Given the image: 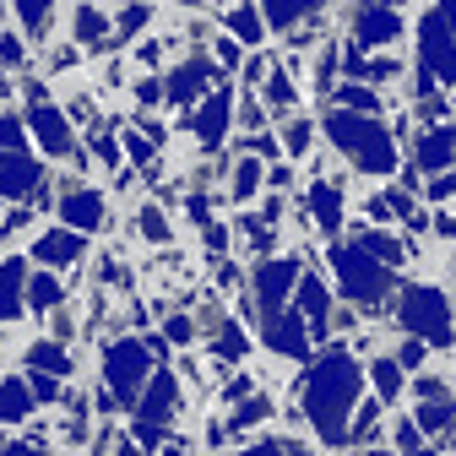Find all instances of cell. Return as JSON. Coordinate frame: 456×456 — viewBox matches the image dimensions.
I'll return each instance as SVG.
<instances>
[{"mask_svg": "<svg viewBox=\"0 0 456 456\" xmlns=\"http://www.w3.org/2000/svg\"><path fill=\"white\" fill-rule=\"evenodd\" d=\"M386 445H391V451H403V456L424 451V429H419V419H413V413H403V419L391 413V424H386Z\"/></svg>", "mask_w": 456, "mask_h": 456, "instance_id": "35", "label": "cell"}, {"mask_svg": "<svg viewBox=\"0 0 456 456\" xmlns=\"http://www.w3.org/2000/svg\"><path fill=\"white\" fill-rule=\"evenodd\" d=\"M163 337H168V348H185V342L196 337V315L168 310V315H163Z\"/></svg>", "mask_w": 456, "mask_h": 456, "instance_id": "42", "label": "cell"}, {"mask_svg": "<svg viewBox=\"0 0 456 456\" xmlns=\"http://www.w3.org/2000/svg\"><path fill=\"white\" fill-rule=\"evenodd\" d=\"M54 310H66V282H61V272H33V282H28V315L44 326Z\"/></svg>", "mask_w": 456, "mask_h": 456, "instance_id": "26", "label": "cell"}, {"mask_svg": "<svg viewBox=\"0 0 456 456\" xmlns=\"http://www.w3.org/2000/svg\"><path fill=\"white\" fill-rule=\"evenodd\" d=\"M33 413H38V396H33L28 375H0V424L22 429V424H33Z\"/></svg>", "mask_w": 456, "mask_h": 456, "instance_id": "21", "label": "cell"}, {"mask_svg": "<svg viewBox=\"0 0 456 456\" xmlns=\"http://www.w3.org/2000/svg\"><path fill=\"white\" fill-rule=\"evenodd\" d=\"M451 277H456V261H451Z\"/></svg>", "mask_w": 456, "mask_h": 456, "instance_id": "52", "label": "cell"}, {"mask_svg": "<svg viewBox=\"0 0 456 456\" xmlns=\"http://www.w3.org/2000/svg\"><path fill=\"white\" fill-rule=\"evenodd\" d=\"M12 22H17V33L33 44V49H44L54 33L66 28V12H54V6H44V0H22V6H12Z\"/></svg>", "mask_w": 456, "mask_h": 456, "instance_id": "20", "label": "cell"}, {"mask_svg": "<svg viewBox=\"0 0 456 456\" xmlns=\"http://www.w3.org/2000/svg\"><path fill=\"white\" fill-rule=\"evenodd\" d=\"M22 359H28V370L54 375V380H71L77 375V359L66 354V342H54V337H33L28 348H22Z\"/></svg>", "mask_w": 456, "mask_h": 456, "instance_id": "25", "label": "cell"}, {"mask_svg": "<svg viewBox=\"0 0 456 456\" xmlns=\"http://www.w3.org/2000/svg\"><path fill=\"white\" fill-rule=\"evenodd\" d=\"M234 240H240V250H245L250 261H266V256H277L282 228H272L261 212H240V217H234Z\"/></svg>", "mask_w": 456, "mask_h": 456, "instance_id": "22", "label": "cell"}, {"mask_svg": "<svg viewBox=\"0 0 456 456\" xmlns=\"http://www.w3.org/2000/svg\"><path fill=\"white\" fill-rule=\"evenodd\" d=\"M66 38L82 49V54H114L120 49V33H114V12H103V6H71L66 12Z\"/></svg>", "mask_w": 456, "mask_h": 456, "instance_id": "14", "label": "cell"}, {"mask_svg": "<svg viewBox=\"0 0 456 456\" xmlns=\"http://www.w3.org/2000/svg\"><path fill=\"white\" fill-rule=\"evenodd\" d=\"M217 28L228 33V38H240L250 54L256 49H266V17H261V6H228V12H217Z\"/></svg>", "mask_w": 456, "mask_h": 456, "instance_id": "23", "label": "cell"}, {"mask_svg": "<svg viewBox=\"0 0 456 456\" xmlns=\"http://www.w3.org/2000/svg\"><path fill=\"white\" fill-rule=\"evenodd\" d=\"M294 185H299V180H294L289 163H272V168H266V191H272V196H289Z\"/></svg>", "mask_w": 456, "mask_h": 456, "instance_id": "44", "label": "cell"}, {"mask_svg": "<svg viewBox=\"0 0 456 456\" xmlns=\"http://www.w3.org/2000/svg\"><path fill=\"white\" fill-rule=\"evenodd\" d=\"M413 419H419L424 440H440V451H445V440L456 435V396H451V403H419Z\"/></svg>", "mask_w": 456, "mask_h": 456, "instance_id": "29", "label": "cell"}, {"mask_svg": "<svg viewBox=\"0 0 456 456\" xmlns=\"http://www.w3.org/2000/svg\"><path fill=\"white\" fill-rule=\"evenodd\" d=\"M158 22V12L152 6H120V12H114V33H120V44H131L136 33L147 38V28Z\"/></svg>", "mask_w": 456, "mask_h": 456, "instance_id": "37", "label": "cell"}, {"mask_svg": "<svg viewBox=\"0 0 456 456\" xmlns=\"http://www.w3.org/2000/svg\"><path fill=\"white\" fill-rule=\"evenodd\" d=\"M234 98H240V93L228 87V82H223V87H212V93H207V103H201L196 114H185V120H180V126H185V131L196 136V147H201L207 158H217V152H223L228 131H240V114H234Z\"/></svg>", "mask_w": 456, "mask_h": 456, "instance_id": "9", "label": "cell"}, {"mask_svg": "<svg viewBox=\"0 0 456 456\" xmlns=\"http://www.w3.org/2000/svg\"><path fill=\"white\" fill-rule=\"evenodd\" d=\"M261 103H266L272 114H282V120H294V114H305V109H299V87H294V77L282 71V66L266 77V87H261Z\"/></svg>", "mask_w": 456, "mask_h": 456, "instance_id": "30", "label": "cell"}, {"mask_svg": "<svg viewBox=\"0 0 456 456\" xmlns=\"http://www.w3.org/2000/svg\"><path fill=\"white\" fill-rule=\"evenodd\" d=\"M331 109H348V114H370V120H380L386 98H380L375 87H364V82H337V93H331Z\"/></svg>", "mask_w": 456, "mask_h": 456, "instance_id": "31", "label": "cell"}, {"mask_svg": "<svg viewBox=\"0 0 456 456\" xmlns=\"http://www.w3.org/2000/svg\"><path fill=\"white\" fill-rule=\"evenodd\" d=\"M391 321L403 326V337H419L429 348H456V310L440 282H403L391 299Z\"/></svg>", "mask_w": 456, "mask_h": 456, "instance_id": "4", "label": "cell"}, {"mask_svg": "<svg viewBox=\"0 0 456 456\" xmlns=\"http://www.w3.org/2000/svg\"><path fill=\"white\" fill-rule=\"evenodd\" d=\"M28 114H17V109H0V158H17V152H28Z\"/></svg>", "mask_w": 456, "mask_h": 456, "instance_id": "34", "label": "cell"}, {"mask_svg": "<svg viewBox=\"0 0 456 456\" xmlns=\"http://www.w3.org/2000/svg\"><path fill=\"white\" fill-rule=\"evenodd\" d=\"M131 228H136V240H147V245H158V250L175 245V223H168L163 201H136V207H131Z\"/></svg>", "mask_w": 456, "mask_h": 456, "instance_id": "27", "label": "cell"}, {"mask_svg": "<svg viewBox=\"0 0 456 456\" xmlns=\"http://www.w3.org/2000/svg\"><path fill=\"white\" fill-rule=\"evenodd\" d=\"M282 445H289V456H321L315 445H305V440H294V435H282Z\"/></svg>", "mask_w": 456, "mask_h": 456, "instance_id": "47", "label": "cell"}, {"mask_svg": "<svg viewBox=\"0 0 456 456\" xmlns=\"http://www.w3.org/2000/svg\"><path fill=\"white\" fill-rule=\"evenodd\" d=\"M413 168L419 175H451L456 168V120H445V126H419V136H413Z\"/></svg>", "mask_w": 456, "mask_h": 456, "instance_id": "18", "label": "cell"}, {"mask_svg": "<svg viewBox=\"0 0 456 456\" xmlns=\"http://www.w3.org/2000/svg\"><path fill=\"white\" fill-rule=\"evenodd\" d=\"M261 342H266V354H277L282 364H315L321 354H310V342H315V331H310V321L299 315V310H282V315H266L261 321Z\"/></svg>", "mask_w": 456, "mask_h": 456, "instance_id": "13", "label": "cell"}, {"mask_svg": "<svg viewBox=\"0 0 456 456\" xmlns=\"http://www.w3.org/2000/svg\"><path fill=\"white\" fill-rule=\"evenodd\" d=\"M6 445H12V435H0V451H6Z\"/></svg>", "mask_w": 456, "mask_h": 456, "instance_id": "51", "label": "cell"}, {"mask_svg": "<svg viewBox=\"0 0 456 456\" xmlns=\"http://www.w3.org/2000/svg\"><path fill=\"white\" fill-rule=\"evenodd\" d=\"M54 217H61L66 228H77V234H103L109 228V196L93 191V185H77V191H66L61 201H54Z\"/></svg>", "mask_w": 456, "mask_h": 456, "instance_id": "17", "label": "cell"}, {"mask_svg": "<svg viewBox=\"0 0 456 456\" xmlns=\"http://www.w3.org/2000/svg\"><path fill=\"white\" fill-rule=\"evenodd\" d=\"M6 98H12V71L0 66V109H6Z\"/></svg>", "mask_w": 456, "mask_h": 456, "instance_id": "48", "label": "cell"}, {"mask_svg": "<svg viewBox=\"0 0 456 456\" xmlns=\"http://www.w3.org/2000/svg\"><path fill=\"white\" fill-rule=\"evenodd\" d=\"M261 191H266V163L261 158H240L228 168V191H223L228 207H250V201H261Z\"/></svg>", "mask_w": 456, "mask_h": 456, "instance_id": "24", "label": "cell"}, {"mask_svg": "<svg viewBox=\"0 0 456 456\" xmlns=\"http://www.w3.org/2000/svg\"><path fill=\"white\" fill-rule=\"evenodd\" d=\"M120 147H126V163H131V168H152L158 142H152L142 126H120Z\"/></svg>", "mask_w": 456, "mask_h": 456, "instance_id": "36", "label": "cell"}, {"mask_svg": "<svg viewBox=\"0 0 456 456\" xmlns=\"http://www.w3.org/2000/svg\"><path fill=\"white\" fill-rule=\"evenodd\" d=\"M391 354H396V364H403L408 375H424L429 370V342H419V337H403V342H391Z\"/></svg>", "mask_w": 456, "mask_h": 456, "instance_id": "38", "label": "cell"}, {"mask_svg": "<svg viewBox=\"0 0 456 456\" xmlns=\"http://www.w3.org/2000/svg\"><path fill=\"white\" fill-rule=\"evenodd\" d=\"M272 419H277V403H272L266 391H256L250 403H240L234 419H228V440H240V435H250L256 424H272Z\"/></svg>", "mask_w": 456, "mask_h": 456, "instance_id": "33", "label": "cell"}, {"mask_svg": "<svg viewBox=\"0 0 456 456\" xmlns=\"http://www.w3.org/2000/svg\"><path fill=\"white\" fill-rule=\"evenodd\" d=\"M413 44H419V71L456 87V6H424L413 17Z\"/></svg>", "mask_w": 456, "mask_h": 456, "instance_id": "6", "label": "cell"}, {"mask_svg": "<svg viewBox=\"0 0 456 456\" xmlns=\"http://www.w3.org/2000/svg\"><path fill=\"white\" fill-rule=\"evenodd\" d=\"M315 142H321V120H315V114H294V120L282 126V152H289V158H305L310 163Z\"/></svg>", "mask_w": 456, "mask_h": 456, "instance_id": "32", "label": "cell"}, {"mask_svg": "<svg viewBox=\"0 0 456 456\" xmlns=\"http://www.w3.org/2000/svg\"><path fill=\"white\" fill-rule=\"evenodd\" d=\"M299 282H305V250L256 261V266H250V305H256V315H261V321H266V315H282V310L294 305Z\"/></svg>", "mask_w": 456, "mask_h": 456, "instance_id": "7", "label": "cell"}, {"mask_svg": "<svg viewBox=\"0 0 456 456\" xmlns=\"http://www.w3.org/2000/svg\"><path fill=\"white\" fill-rule=\"evenodd\" d=\"M413 456H445V451H440V445H424V451H413Z\"/></svg>", "mask_w": 456, "mask_h": 456, "instance_id": "50", "label": "cell"}, {"mask_svg": "<svg viewBox=\"0 0 456 456\" xmlns=\"http://www.w3.org/2000/svg\"><path fill=\"white\" fill-rule=\"evenodd\" d=\"M364 364L342 348V342H326L321 348V359L299 375V386H294V403L305 408V419H310V429L321 435V445L326 451H337V445H348V419L359 413V403H364Z\"/></svg>", "mask_w": 456, "mask_h": 456, "instance_id": "1", "label": "cell"}, {"mask_svg": "<svg viewBox=\"0 0 456 456\" xmlns=\"http://www.w3.org/2000/svg\"><path fill=\"white\" fill-rule=\"evenodd\" d=\"M158 456H196V451H191V445H185V435H175V440H168V445H163V451H158Z\"/></svg>", "mask_w": 456, "mask_h": 456, "instance_id": "46", "label": "cell"}, {"mask_svg": "<svg viewBox=\"0 0 456 456\" xmlns=\"http://www.w3.org/2000/svg\"><path fill=\"white\" fill-rule=\"evenodd\" d=\"M354 240H359L380 266H391V272H396V266H408V256H413V245H408L403 234H391V228H359Z\"/></svg>", "mask_w": 456, "mask_h": 456, "instance_id": "28", "label": "cell"}, {"mask_svg": "<svg viewBox=\"0 0 456 456\" xmlns=\"http://www.w3.org/2000/svg\"><path fill=\"white\" fill-rule=\"evenodd\" d=\"M240 456H289V445H282V435H256L240 445Z\"/></svg>", "mask_w": 456, "mask_h": 456, "instance_id": "43", "label": "cell"}, {"mask_svg": "<svg viewBox=\"0 0 456 456\" xmlns=\"http://www.w3.org/2000/svg\"><path fill=\"white\" fill-rule=\"evenodd\" d=\"M321 136H326V147L342 163H354L359 175H370V180L396 175V142H403V136H396L386 120L348 114V109H321Z\"/></svg>", "mask_w": 456, "mask_h": 456, "instance_id": "2", "label": "cell"}, {"mask_svg": "<svg viewBox=\"0 0 456 456\" xmlns=\"http://www.w3.org/2000/svg\"><path fill=\"white\" fill-rule=\"evenodd\" d=\"M0 456H44V445H33V440H12Z\"/></svg>", "mask_w": 456, "mask_h": 456, "instance_id": "45", "label": "cell"}, {"mask_svg": "<svg viewBox=\"0 0 456 456\" xmlns=\"http://www.w3.org/2000/svg\"><path fill=\"white\" fill-rule=\"evenodd\" d=\"M413 396H419V403H451V380L440 375V370H424V375H413Z\"/></svg>", "mask_w": 456, "mask_h": 456, "instance_id": "40", "label": "cell"}, {"mask_svg": "<svg viewBox=\"0 0 456 456\" xmlns=\"http://www.w3.org/2000/svg\"><path fill=\"white\" fill-rule=\"evenodd\" d=\"M152 375H158V359L147 354L142 337H109L103 342V391L126 413H136V403H142V391H147Z\"/></svg>", "mask_w": 456, "mask_h": 456, "instance_id": "5", "label": "cell"}, {"mask_svg": "<svg viewBox=\"0 0 456 456\" xmlns=\"http://www.w3.org/2000/svg\"><path fill=\"white\" fill-rule=\"evenodd\" d=\"M331 299H337L331 272H321V261H310V272H305V282H299V294H294V305H289V310H299V315L310 321L315 342L331 331Z\"/></svg>", "mask_w": 456, "mask_h": 456, "instance_id": "16", "label": "cell"}, {"mask_svg": "<svg viewBox=\"0 0 456 456\" xmlns=\"http://www.w3.org/2000/svg\"><path fill=\"white\" fill-rule=\"evenodd\" d=\"M364 375H370V391L380 396L391 413H396V403H408V396H413V375L396 364V354H391V348H386V354H370Z\"/></svg>", "mask_w": 456, "mask_h": 456, "instance_id": "19", "label": "cell"}, {"mask_svg": "<svg viewBox=\"0 0 456 456\" xmlns=\"http://www.w3.org/2000/svg\"><path fill=\"white\" fill-rule=\"evenodd\" d=\"M212 61H217L223 71H245V61H250V54H245V44H240V38L217 33V38H212Z\"/></svg>", "mask_w": 456, "mask_h": 456, "instance_id": "41", "label": "cell"}, {"mask_svg": "<svg viewBox=\"0 0 456 456\" xmlns=\"http://www.w3.org/2000/svg\"><path fill=\"white\" fill-rule=\"evenodd\" d=\"M337 22L348 28V44H359L364 54H375V49L386 54L391 44L408 38V17L396 6H354V12H342Z\"/></svg>", "mask_w": 456, "mask_h": 456, "instance_id": "10", "label": "cell"}, {"mask_svg": "<svg viewBox=\"0 0 456 456\" xmlns=\"http://www.w3.org/2000/svg\"><path fill=\"white\" fill-rule=\"evenodd\" d=\"M28 282H33V261L6 250L0 256V331H17L28 321Z\"/></svg>", "mask_w": 456, "mask_h": 456, "instance_id": "15", "label": "cell"}, {"mask_svg": "<svg viewBox=\"0 0 456 456\" xmlns=\"http://www.w3.org/2000/svg\"><path fill=\"white\" fill-rule=\"evenodd\" d=\"M28 261L38 272H82L87 234H77V228H66V223H49V228H38V234L28 240Z\"/></svg>", "mask_w": 456, "mask_h": 456, "instance_id": "11", "label": "cell"}, {"mask_svg": "<svg viewBox=\"0 0 456 456\" xmlns=\"http://www.w3.org/2000/svg\"><path fill=\"white\" fill-rule=\"evenodd\" d=\"M28 375V386H33V396H38V408H61L66 403V380H54V375H38V370H22Z\"/></svg>", "mask_w": 456, "mask_h": 456, "instance_id": "39", "label": "cell"}, {"mask_svg": "<svg viewBox=\"0 0 456 456\" xmlns=\"http://www.w3.org/2000/svg\"><path fill=\"white\" fill-rule=\"evenodd\" d=\"M114 456H142V445L136 440H120V445H114Z\"/></svg>", "mask_w": 456, "mask_h": 456, "instance_id": "49", "label": "cell"}, {"mask_svg": "<svg viewBox=\"0 0 456 456\" xmlns=\"http://www.w3.org/2000/svg\"><path fill=\"white\" fill-rule=\"evenodd\" d=\"M22 114H28V131H33V142H38V152H44L49 163H77V168L93 163V158L82 152V142H77V126H71L66 103L44 98V103H28Z\"/></svg>", "mask_w": 456, "mask_h": 456, "instance_id": "8", "label": "cell"}, {"mask_svg": "<svg viewBox=\"0 0 456 456\" xmlns=\"http://www.w3.org/2000/svg\"><path fill=\"white\" fill-rule=\"evenodd\" d=\"M326 266H331V289L342 299H354V305H370L375 315H391L386 294H396V272L380 266L359 240H337L326 250Z\"/></svg>", "mask_w": 456, "mask_h": 456, "instance_id": "3", "label": "cell"}, {"mask_svg": "<svg viewBox=\"0 0 456 456\" xmlns=\"http://www.w3.org/2000/svg\"><path fill=\"white\" fill-rule=\"evenodd\" d=\"M299 201H305V212H310V223H315V234H326V240L337 245L342 223H348V180H342V175L310 180V185L299 191Z\"/></svg>", "mask_w": 456, "mask_h": 456, "instance_id": "12", "label": "cell"}]
</instances>
